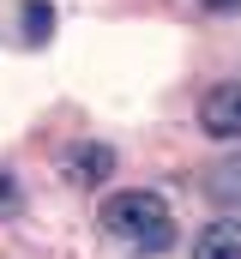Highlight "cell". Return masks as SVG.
<instances>
[{
  "label": "cell",
  "instance_id": "cell-2",
  "mask_svg": "<svg viewBox=\"0 0 241 259\" xmlns=\"http://www.w3.org/2000/svg\"><path fill=\"white\" fill-rule=\"evenodd\" d=\"M199 133L205 139H241V78H223L199 97Z\"/></svg>",
  "mask_w": 241,
  "mask_h": 259
},
{
  "label": "cell",
  "instance_id": "cell-1",
  "mask_svg": "<svg viewBox=\"0 0 241 259\" xmlns=\"http://www.w3.org/2000/svg\"><path fill=\"white\" fill-rule=\"evenodd\" d=\"M97 223L115 235L120 247H133V253H169L175 247V211H169V199L151 193V187L109 193L103 211H97Z\"/></svg>",
  "mask_w": 241,
  "mask_h": 259
},
{
  "label": "cell",
  "instance_id": "cell-7",
  "mask_svg": "<svg viewBox=\"0 0 241 259\" xmlns=\"http://www.w3.org/2000/svg\"><path fill=\"white\" fill-rule=\"evenodd\" d=\"M24 211V193H18V175L12 169H0V223H12Z\"/></svg>",
  "mask_w": 241,
  "mask_h": 259
},
{
  "label": "cell",
  "instance_id": "cell-3",
  "mask_svg": "<svg viewBox=\"0 0 241 259\" xmlns=\"http://www.w3.org/2000/svg\"><path fill=\"white\" fill-rule=\"evenodd\" d=\"M109 175H115V151H109V145L85 139V145H72V151H66V181L97 187V181H109Z\"/></svg>",
  "mask_w": 241,
  "mask_h": 259
},
{
  "label": "cell",
  "instance_id": "cell-4",
  "mask_svg": "<svg viewBox=\"0 0 241 259\" xmlns=\"http://www.w3.org/2000/svg\"><path fill=\"white\" fill-rule=\"evenodd\" d=\"M193 259H241V217H217L193 235Z\"/></svg>",
  "mask_w": 241,
  "mask_h": 259
},
{
  "label": "cell",
  "instance_id": "cell-5",
  "mask_svg": "<svg viewBox=\"0 0 241 259\" xmlns=\"http://www.w3.org/2000/svg\"><path fill=\"white\" fill-rule=\"evenodd\" d=\"M199 193L211 199V205H223V211H235V205H241V157L211 163V169H205V181H199Z\"/></svg>",
  "mask_w": 241,
  "mask_h": 259
},
{
  "label": "cell",
  "instance_id": "cell-8",
  "mask_svg": "<svg viewBox=\"0 0 241 259\" xmlns=\"http://www.w3.org/2000/svg\"><path fill=\"white\" fill-rule=\"evenodd\" d=\"M199 6H205V12H235L241 0H199Z\"/></svg>",
  "mask_w": 241,
  "mask_h": 259
},
{
  "label": "cell",
  "instance_id": "cell-6",
  "mask_svg": "<svg viewBox=\"0 0 241 259\" xmlns=\"http://www.w3.org/2000/svg\"><path fill=\"white\" fill-rule=\"evenodd\" d=\"M55 30V6L49 0H24V42H49Z\"/></svg>",
  "mask_w": 241,
  "mask_h": 259
}]
</instances>
